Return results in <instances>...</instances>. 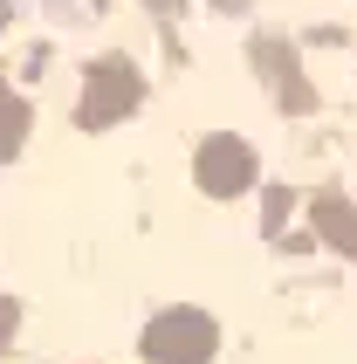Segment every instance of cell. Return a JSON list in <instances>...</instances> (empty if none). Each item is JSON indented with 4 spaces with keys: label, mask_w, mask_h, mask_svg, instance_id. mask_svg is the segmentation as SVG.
Returning a JSON list of instances; mask_svg holds the SVG:
<instances>
[{
    "label": "cell",
    "mask_w": 357,
    "mask_h": 364,
    "mask_svg": "<svg viewBox=\"0 0 357 364\" xmlns=\"http://www.w3.org/2000/svg\"><path fill=\"white\" fill-rule=\"evenodd\" d=\"M14 323H21V309L7 303V296H0V350H7V337H14Z\"/></svg>",
    "instance_id": "cell-6"
},
{
    "label": "cell",
    "mask_w": 357,
    "mask_h": 364,
    "mask_svg": "<svg viewBox=\"0 0 357 364\" xmlns=\"http://www.w3.org/2000/svg\"><path fill=\"white\" fill-rule=\"evenodd\" d=\"M21 144H28V103H21L7 82H0V165L14 159Z\"/></svg>",
    "instance_id": "cell-5"
},
{
    "label": "cell",
    "mask_w": 357,
    "mask_h": 364,
    "mask_svg": "<svg viewBox=\"0 0 357 364\" xmlns=\"http://www.w3.org/2000/svg\"><path fill=\"white\" fill-rule=\"evenodd\" d=\"M138 97H144V76H138L124 55H103V62H90V82H82L76 124H82V131H103V124L131 117V110H138Z\"/></svg>",
    "instance_id": "cell-2"
},
{
    "label": "cell",
    "mask_w": 357,
    "mask_h": 364,
    "mask_svg": "<svg viewBox=\"0 0 357 364\" xmlns=\"http://www.w3.org/2000/svg\"><path fill=\"white\" fill-rule=\"evenodd\" d=\"M309 213H316V227H323V241H330V247L357 255V206H351V200H337V193H316V200H309Z\"/></svg>",
    "instance_id": "cell-4"
},
{
    "label": "cell",
    "mask_w": 357,
    "mask_h": 364,
    "mask_svg": "<svg viewBox=\"0 0 357 364\" xmlns=\"http://www.w3.org/2000/svg\"><path fill=\"white\" fill-rule=\"evenodd\" d=\"M220 350V323L206 309H159L144 323V358L151 364H213Z\"/></svg>",
    "instance_id": "cell-1"
},
{
    "label": "cell",
    "mask_w": 357,
    "mask_h": 364,
    "mask_svg": "<svg viewBox=\"0 0 357 364\" xmlns=\"http://www.w3.org/2000/svg\"><path fill=\"white\" fill-rule=\"evenodd\" d=\"M255 172H261L255 144L234 138V131L206 138V144H199V159H193V179H199V193H206V200H234V193H247V186H255Z\"/></svg>",
    "instance_id": "cell-3"
},
{
    "label": "cell",
    "mask_w": 357,
    "mask_h": 364,
    "mask_svg": "<svg viewBox=\"0 0 357 364\" xmlns=\"http://www.w3.org/2000/svg\"><path fill=\"white\" fill-rule=\"evenodd\" d=\"M213 7H240V0H213Z\"/></svg>",
    "instance_id": "cell-8"
},
{
    "label": "cell",
    "mask_w": 357,
    "mask_h": 364,
    "mask_svg": "<svg viewBox=\"0 0 357 364\" xmlns=\"http://www.w3.org/2000/svg\"><path fill=\"white\" fill-rule=\"evenodd\" d=\"M0 28H7V0H0Z\"/></svg>",
    "instance_id": "cell-7"
}]
</instances>
